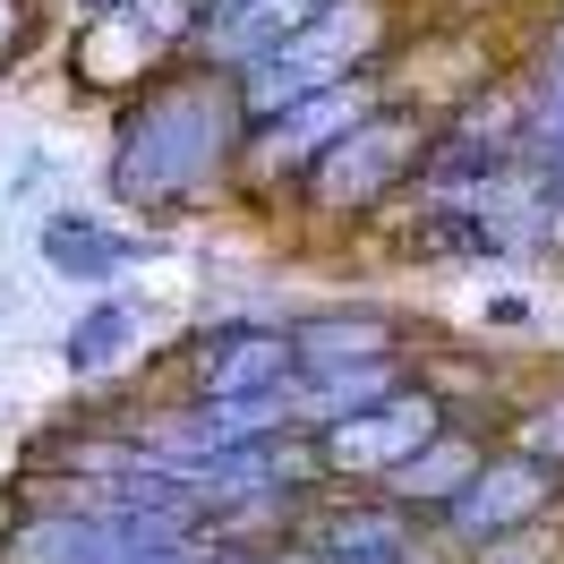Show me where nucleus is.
Here are the masks:
<instances>
[{
  "label": "nucleus",
  "instance_id": "1a4fd4ad",
  "mask_svg": "<svg viewBox=\"0 0 564 564\" xmlns=\"http://www.w3.org/2000/svg\"><path fill=\"white\" fill-rule=\"evenodd\" d=\"M291 334V377H334V368H368V359H411L402 325L386 308H308L282 325Z\"/></svg>",
  "mask_w": 564,
  "mask_h": 564
},
{
  "label": "nucleus",
  "instance_id": "2eb2a0df",
  "mask_svg": "<svg viewBox=\"0 0 564 564\" xmlns=\"http://www.w3.org/2000/svg\"><path fill=\"white\" fill-rule=\"evenodd\" d=\"M188 564H274V547H223V539H197Z\"/></svg>",
  "mask_w": 564,
  "mask_h": 564
},
{
  "label": "nucleus",
  "instance_id": "39448f33",
  "mask_svg": "<svg viewBox=\"0 0 564 564\" xmlns=\"http://www.w3.org/2000/svg\"><path fill=\"white\" fill-rule=\"evenodd\" d=\"M445 420H454V411H445L436 386L411 368V386H393L386 402H368V411H351V420L317 427V470L334 479V488H377L393 462H411Z\"/></svg>",
  "mask_w": 564,
  "mask_h": 564
},
{
  "label": "nucleus",
  "instance_id": "423d86ee",
  "mask_svg": "<svg viewBox=\"0 0 564 564\" xmlns=\"http://www.w3.org/2000/svg\"><path fill=\"white\" fill-rule=\"evenodd\" d=\"M180 368V402H248V393H282L291 386V334L257 317H223L197 325L172 351Z\"/></svg>",
  "mask_w": 564,
  "mask_h": 564
},
{
  "label": "nucleus",
  "instance_id": "7ed1b4c3",
  "mask_svg": "<svg viewBox=\"0 0 564 564\" xmlns=\"http://www.w3.org/2000/svg\"><path fill=\"white\" fill-rule=\"evenodd\" d=\"M427 138H436V111L411 104V95H386V104H368L351 129L308 163V180H300L291 197L317 214V223H386V214L420 188Z\"/></svg>",
  "mask_w": 564,
  "mask_h": 564
},
{
  "label": "nucleus",
  "instance_id": "9d476101",
  "mask_svg": "<svg viewBox=\"0 0 564 564\" xmlns=\"http://www.w3.org/2000/svg\"><path fill=\"white\" fill-rule=\"evenodd\" d=\"M129 257H138V240L111 231L104 214H43V265L61 282H120Z\"/></svg>",
  "mask_w": 564,
  "mask_h": 564
},
{
  "label": "nucleus",
  "instance_id": "f8f14e48",
  "mask_svg": "<svg viewBox=\"0 0 564 564\" xmlns=\"http://www.w3.org/2000/svg\"><path fill=\"white\" fill-rule=\"evenodd\" d=\"M317 9H334V0H248L240 18L223 26V35L197 43V61H214V69H240V61H257L265 43H282L291 26H308Z\"/></svg>",
  "mask_w": 564,
  "mask_h": 564
},
{
  "label": "nucleus",
  "instance_id": "f257e3e1",
  "mask_svg": "<svg viewBox=\"0 0 564 564\" xmlns=\"http://www.w3.org/2000/svg\"><path fill=\"white\" fill-rule=\"evenodd\" d=\"M240 145H248V120H240V95H231V69L188 52L180 69H154V86L120 111L111 188L129 206L172 214L188 197H206L214 180L240 172Z\"/></svg>",
  "mask_w": 564,
  "mask_h": 564
},
{
  "label": "nucleus",
  "instance_id": "9b49d317",
  "mask_svg": "<svg viewBox=\"0 0 564 564\" xmlns=\"http://www.w3.org/2000/svg\"><path fill=\"white\" fill-rule=\"evenodd\" d=\"M138 343H145V317H138V308H129V300H95V308L69 325L61 359H69V377H111V368H129Z\"/></svg>",
  "mask_w": 564,
  "mask_h": 564
},
{
  "label": "nucleus",
  "instance_id": "4468645a",
  "mask_svg": "<svg viewBox=\"0 0 564 564\" xmlns=\"http://www.w3.org/2000/svg\"><path fill=\"white\" fill-rule=\"evenodd\" d=\"M462 564H556V539H547V522L539 530H505V539L462 547Z\"/></svg>",
  "mask_w": 564,
  "mask_h": 564
},
{
  "label": "nucleus",
  "instance_id": "f03ea898",
  "mask_svg": "<svg viewBox=\"0 0 564 564\" xmlns=\"http://www.w3.org/2000/svg\"><path fill=\"white\" fill-rule=\"evenodd\" d=\"M402 35H411L402 0H334V9H317L308 26H291L282 43H265L257 61H240V69H231L240 120L257 129V120L308 104V95H325V86H351V77L393 69Z\"/></svg>",
  "mask_w": 564,
  "mask_h": 564
},
{
  "label": "nucleus",
  "instance_id": "6e6552de",
  "mask_svg": "<svg viewBox=\"0 0 564 564\" xmlns=\"http://www.w3.org/2000/svg\"><path fill=\"white\" fill-rule=\"evenodd\" d=\"M488 445H496V436H488L479 420H445V427H436V436H427L411 462H393L386 479H377V496H393L402 513H420V522L436 530V522H445V505H454V496L479 479Z\"/></svg>",
  "mask_w": 564,
  "mask_h": 564
},
{
  "label": "nucleus",
  "instance_id": "0eeeda50",
  "mask_svg": "<svg viewBox=\"0 0 564 564\" xmlns=\"http://www.w3.org/2000/svg\"><path fill=\"white\" fill-rule=\"evenodd\" d=\"M556 505H564V470L513 454V445H488L479 479L445 505V522H436V530H445L454 547H479V539H505V530H539Z\"/></svg>",
  "mask_w": 564,
  "mask_h": 564
},
{
  "label": "nucleus",
  "instance_id": "ddd939ff",
  "mask_svg": "<svg viewBox=\"0 0 564 564\" xmlns=\"http://www.w3.org/2000/svg\"><path fill=\"white\" fill-rule=\"evenodd\" d=\"M496 445H513V454L547 462V470H564V386L556 393H530V402H513V420H505V436Z\"/></svg>",
  "mask_w": 564,
  "mask_h": 564
},
{
  "label": "nucleus",
  "instance_id": "20e7f679",
  "mask_svg": "<svg viewBox=\"0 0 564 564\" xmlns=\"http://www.w3.org/2000/svg\"><path fill=\"white\" fill-rule=\"evenodd\" d=\"M386 95H393V69H377V77L325 86V95H308V104H291V111H274V120H257V129H248V145H240L248 197H257V206L291 197V188L308 180V163H317V154L343 138V129H351L368 104H386Z\"/></svg>",
  "mask_w": 564,
  "mask_h": 564
},
{
  "label": "nucleus",
  "instance_id": "dca6fc26",
  "mask_svg": "<svg viewBox=\"0 0 564 564\" xmlns=\"http://www.w3.org/2000/svg\"><path fill=\"white\" fill-rule=\"evenodd\" d=\"M26 43V0H0V61Z\"/></svg>",
  "mask_w": 564,
  "mask_h": 564
}]
</instances>
